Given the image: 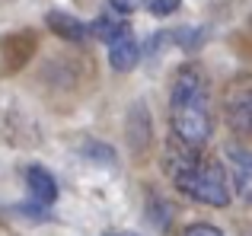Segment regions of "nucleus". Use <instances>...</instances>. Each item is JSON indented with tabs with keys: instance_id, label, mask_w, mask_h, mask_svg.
I'll return each instance as SVG.
<instances>
[{
	"instance_id": "7ed1b4c3",
	"label": "nucleus",
	"mask_w": 252,
	"mask_h": 236,
	"mask_svg": "<svg viewBox=\"0 0 252 236\" xmlns=\"http://www.w3.org/2000/svg\"><path fill=\"white\" fill-rule=\"evenodd\" d=\"M137 61H141V48H137L131 29L118 32V35L109 42V64L115 70H122V74H128V70L137 67Z\"/></svg>"
},
{
	"instance_id": "20e7f679",
	"label": "nucleus",
	"mask_w": 252,
	"mask_h": 236,
	"mask_svg": "<svg viewBox=\"0 0 252 236\" xmlns=\"http://www.w3.org/2000/svg\"><path fill=\"white\" fill-rule=\"evenodd\" d=\"M230 166H233V188L246 205H252V150L243 147H230Z\"/></svg>"
},
{
	"instance_id": "39448f33",
	"label": "nucleus",
	"mask_w": 252,
	"mask_h": 236,
	"mask_svg": "<svg viewBox=\"0 0 252 236\" xmlns=\"http://www.w3.org/2000/svg\"><path fill=\"white\" fill-rule=\"evenodd\" d=\"M26 185H29V195H32L35 205H42V207L55 205L58 182H55V176H51L45 166H29V169H26Z\"/></svg>"
},
{
	"instance_id": "1a4fd4ad",
	"label": "nucleus",
	"mask_w": 252,
	"mask_h": 236,
	"mask_svg": "<svg viewBox=\"0 0 252 236\" xmlns=\"http://www.w3.org/2000/svg\"><path fill=\"white\" fill-rule=\"evenodd\" d=\"M179 6H182V0H147V10L154 13V16H169Z\"/></svg>"
},
{
	"instance_id": "9d476101",
	"label": "nucleus",
	"mask_w": 252,
	"mask_h": 236,
	"mask_svg": "<svg viewBox=\"0 0 252 236\" xmlns=\"http://www.w3.org/2000/svg\"><path fill=\"white\" fill-rule=\"evenodd\" d=\"M185 236H223L217 227H208V224H195V227H189L185 230Z\"/></svg>"
},
{
	"instance_id": "f03ea898",
	"label": "nucleus",
	"mask_w": 252,
	"mask_h": 236,
	"mask_svg": "<svg viewBox=\"0 0 252 236\" xmlns=\"http://www.w3.org/2000/svg\"><path fill=\"white\" fill-rule=\"evenodd\" d=\"M169 160V173L172 182L182 195L201 201L208 207H227L230 205V185H227V176H223L220 163L208 160V156H195V153H182L179 156L176 150H166Z\"/></svg>"
},
{
	"instance_id": "f257e3e1",
	"label": "nucleus",
	"mask_w": 252,
	"mask_h": 236,
	"mask_svg": "<svg viewBox=\"0 0 252 236\" xmlns=\"http://www.w3.org/2000/svg\"><path fill=\"white\" fill-rule=\"evenodd\" d=\"M169 118H172V131L185 147H201L211 141V102H208V83H204L198 67H185L176 77L172 87V99H169Z\"/></svg>"
},
{
	"instance_id": "0eeeda50",
	"label": "nucleus",
	"mask_w": 252,
	"mask_h": 236,
	"mask_svg": "<svg viewBox=\"0 0 252 236\" xmlns=\"http://www.w3.org/2000/svg\"><path fill=\"white\" fill-rule=\"evenodd\" d=\"M227 118H230V128H236L240 134L252 137V89L246 93H236L227 106Z\"/></svg>"
},
{
	"instance_id": "6e6552de",
	"label": "nucleus",
	"mask_w": 252,
	"mask_h": 236,
	"mask_svg": "<svg viewBox=\"0 0 252 236\" xmlns=\"http://www.w3.org/2000/svg\"><path fill=\"white\" fill-rule=\"evenodd\" d=\"M128 26L125 23H112V19H96V23L90 26V35H96V38H102V42H112V38L118 35V32H125Z\"/></svg>"
},
{
	"instance_id": "423d86ee",
	"label": "nucleus",
	"mask_w": 252,
	"mask_h": 236,
	"mask_svg": "<svg viewBox=\"0 0 252 236\" xmlns=\"http://www.w3.org/2000/svg\"><path fill=\"white\" fill-rule=\"evenodd\" d=\"M45 19H48L51 32H55V35H61V38H67V42H83V38L90 35V26H83L80 19H77V16H70V13L51 10Z\"/></svg>"
},
{
	"instance_id": "9b49d317",
	"label": "nucleus",
	"mask_w": 252,
	"mask_h": 236,
	"mask_svg": "<svg viewBox=\"0 0 252 236\" xmlns=\"http://www.w3.org/2000/svg\"><path fill=\"white\" fill-rule=\"evenodd\" d=\"M109 3L115 6L118 13H131V10H134V6H137V0H109Z\"/></svg>"
}]
</instances>
